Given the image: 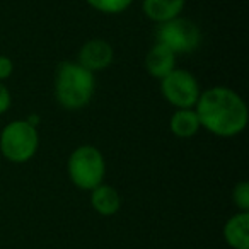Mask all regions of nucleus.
Masks as SVG:
<instances>
[{"label":"nucleus","instance_id":"20e7f679","mask_svg":"<svg viewBox=\"0 0 249 249\" xmlns=\"http://www.w3.org/2000/svg\"><path fill=\"white\" fill-rule=\"evenodd\" d=\"M39 149L38 128L28 120L7 123L0 132V154L12 164H26Z\"/></svg>","mask_w":249,"mask_h":249},{"label":"nucleus","instance_id":"0eeeda50","mask_svg":"<svg viewBox=\"0 0 249 249\" xmlns=\"http://www.w3.org/2000/svg\"><path fill=\"white\" fill-rule=\"evenodd\" d=\"M114 62V48L109 41L101 38H92L86 41L79 50L77 63L86 70L96 73L109 69Z\"/></svg>","mask_w":249,"mask_h":249},{"label":"nucleus","instance_id":"2eb2a0df","mask_svg":"<svg viewBox=\"0 0 249 249\" xmlns=\"http://www.w3.org/2000/svg\"><path fill=\"white\" fill-rule=\"evenodd\" d=\"M12 106V94L4 82H0V114H5Z\"/></svg>","mask_w":249,"mask_h":249},{"label":"nucleus","instance_id":"f257e3e1","mask_svg":"<svg viewBox=\"0 0 249 249\" xmlns=\"http://www.w3.org/2000/svg\"><path fill=\"white\" fill-rule=\"evenodd\" d=\"M195 111L201 128L220 139L241 135L249 121V109L242 96L224 86L201 90Z\"/></svg>","mask_w":249,"mask_h":249},{"label":"nucleus","instance_id":"f8f14e48","mask_svg":"<svg viewBox=\"0 0 249 249\" xmlns=\"http://www.w3.org/2000/svg\"><path fill=\"white\" fill-rule=\"evenodd\" d=\"M169 130L176 139H193V137H196L201 126L195 107L174 111L169 120Z\"/></svg>","mask_w":249,"mask_h":249},{"label":"nucleus","instance_id":"7ed1b4c3","mask_svg":"<svg viewBox=\"0 0 249 249\" xmlns=\"http://www.w3.org/2000/svg\"><path fill=\"white\" fill-rule=\"evenodd\" d=\"M67 176L80 191H92L104 183L106 160L97 147L84 143L72 150L67 160Z\"/></svg>","mask_w":249,"mask_h":249},{"label":"nucleus","instance_id":"f03ea898","mask_svg":"<svg viewBox=\"0 0 249 249\" xmlns=\"http://www.w3.org/2000/svg\"><path fill=\"white\" fill-rule=\"evenodd\" d=\"M55 99L63 109L80 111L92 101L96 92V73L72 60L60 62L53 77Z\"/></svg>","mask_w":249,"mask_h":249},{"label":"nucleus","instance_id":"6e6552de","mask_svg":"<svg viewBox=\"0 0 249 249\" xmlns=\"http://www.w3.org/2000/svg\"><path fill=\"white\" fill-rule=\"evenodd\" d=\"M178 55L171 52L162 43H157L147 52L145 55V70L150 77L160 80L176 69Z\"/></svg>","mask_w":249,"mask_h":249},{"label":"nucleus","instance_id":"4468645a","mask_svg":"<svg viewBox=\"0 0 249 249\" xmlns=\"http://www.w3.org/2000/svg\"><path fill=\"white\" fill-rule=\"evenodd\" d=\"M232 203L235 205L237 212H249V183L241 181L232 190Z\"/></svg>","mask_w":249,"mask_h":249},{"label":"nucleus","instance_id":"1a4fd4ad","mask_svg":"<svg viewBox=\"0 0 249 249\" xmlns=\"http://www.w3.org/2000/svg\"><path fill=\"white\" fill-rule=\"evenodd\" d=\"M222 234L232 249H249V212H235L224 224Z\"/></svg>","mask_w":249,"mask_h":249},{"label":"nucleus","instance_id":"ddd939ff","mask_svg":"<svg viewBox=\"0 0 249 249\" xmlns=\"http://www.w3.org/2000/svg\"><path fill=\"white\" fill-rule=\"evenodd\" d=\"M86 2L90 9L106 16L121 14L133 4V0H86Z\"/></svg>","mask_w":249,"mask_h":249},{"label":"nucleus","instance_id":"9b49d317","mask_svg":"<svg viewBox=\"0 0 249 249\" xmlns=\"http://www.w3.org/2000/svg\"><path fill=\"white\" fill-rule=\"evenodd\" d=\"M90 193V207L101 217H113L121 208V196L118 190L111 184H99Z\"/></svg>","mask_w":249,"mask_h":249},{"label":"nucleus","instance_id":"423d86ee","mask_svg":"<svg viewBox=\"0 0 249 249\" xmlns=\"http://www.w3.org/2000/svg\"><path fill=\"white\" fill-rule=\"evenodd\" d=\"M160 96L176 109H191L201 94L196 77L184 69H174L159 80Z\"/></svg>","mask_w":249,"mask_h":249},{"label":"nucleus","instance_id":"39448f33","mask_svg":"<svg viewBox=\"0 0 249 249\" xmlns=\"http://www.w3.org/2000/svg\"><path fill=\"white\" fill-rule=\"evenodd\" d=\"M156 38L157 43H162L176 55H188L198 50L203 36H201V29L198 28V24H195L191 19L179 16L173 21L159 24Z\"/></svg>","mask_w":249,"mask_h":249},{"label":"nucleus","instance_id":"9d476101","mask_svg":"<svg viewBox=\"0 0 249 249\" xmlns=\"http://www.w3.org/2000/svg\"><path fill=\"white\" fill-rule=\"evenodd\" d=\"M186 0H142V11L149 21L157 26L179 18Z\"/></svg>","mask_w":249,"mask_h":249},{"label":"nucleus","instance_id":"dca6fc26","mask_svg":"<svg viewBox=\"0 0 249 249\" xmlns=\"http://www.w3.org/2000/svg\"><path fill=\"white\" fill-rule=\"evenodd\" d=\"M14 73V62L9 56L0 55V82L7 80Z\"/></svg>","mask_w":249,"mask_h":249}]
</instances>
